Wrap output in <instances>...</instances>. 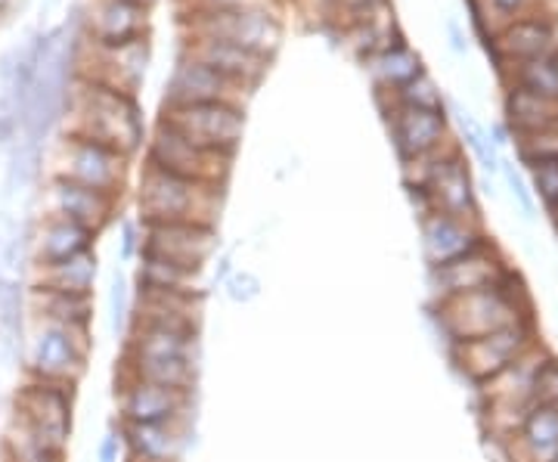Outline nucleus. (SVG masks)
I'll list each match as a JSON object with an SVG mask.
<instances>
[{
    "mask_svg": "<svg viewBox=\"0 0 558 462\" xmlns=\"http://www.w3.org/2000/svg\"><path fill=\"white\" fill-rule=\"evenodd\" d=\"M381 112H385L388 134H391L400 161L425 159V156L438 153L450 143L447 109L438 112V109H416V106L388 102V106H381Z\"/></svg>",
    "mask_w": 558,
    "mask_h": 462,
    "instance_id": "14",
    "label": "nucleus"
},
{
    "mask_svg": "<svg viewBox=\"0 0 558 462\" xmlns=\"http://www.w3.org/2000/svg\"><path fill=\"white\" fill-rule=\"evenodd\" d=\"M183 53L193 57V60L211 65L215 72H220L223 78L236 81L242 87H258V81L267 75L270 69V60L264 57H255L248 50H242L236 44H227V40L215 38H186L183 44Z\"/></svg>",
    "mask_w": 558,
    "mask_h": 462,
    "instance_id": "24",
    "label": "nucleus"
},
{
    "mask_svg": "<svg viewBox=\"0 0 558 462\" xmlns=\"http://www.w3.org/2000/svg\"><path fill=\"white\" fill-rule=\"evenodd\" d=\"M549 215H553V218H556V221H558V205H556V208H553V211H549Z\"/></svg>",
    "mask_w": 558,
    "mask_h": 462,
    "instance_id": "46",
    "label": "nucleus"
},
{
    "mask_svg": "<svg viewBox=\"0 0 558 462\" xmlns=\"http://www.w3.org/2000/svg\"><path fill=\"white\" fill-rule=\"evenodd\" d=\"M376 97H391V102H400V106H416V109H438V112L447 109V102H444L440 90L435 87V81L428 78L425 72L416 75L413 81H407L398 94H376Z\"/></svg>",
    "mask_w": 558,
    "mask_h": 462,
    "instance_id": "38",
    "label": "nucleus"
},
{
    "mask_svg": "<svg viewBox=\"0 0 558 462\" xmlns=\"http://www.w3.org/2000/svg\"><path fill=\"white\" fill-rule=\"evenodd\" d=\"M497 69L506 87H519L527 94L558 100V50L546 57H534V60L499 62Z\"/></svg>",
    "mask_w": 558,
    "mask_h": 462,
    "instance_id": "31",
    "label": "nucleus"
},
{
    "mask_svg": "<svg viewBox=\"0 0 558 462\" xmlns=\"http://www.w3.org/2000/svg\"><path fill=\"white\" fill-rule=\"evenodd\" d=\"M502 106H506L509 134H527V131H537V127L558 121V100L537 97V94L519 90V87H506Z\"/></svg>",
    "mask_w": 558,
    "mask_h": 462,
    "instance_id": "32",
    "label": "nucleus"
},
{
    "mask_svg": "<svg viewBox=\"0 0 558 462\" xmlns=\"http://www.w3.org/2000/svg\"><path fill=\"white\" fill-rule=\"evenodd\" d=\"M75 394L78 388L57 382H40L22 376V382L13 391L10 416L22 423L40 441L69 453L72 431H75Z\"/></svg>",
    "mask_w": 558,
    "mask_h": 462,
    "instance_id": "7",
    "label": "nucleus"
},
{
    "mask_svg": "<svg viewBox=\"0 0 558 462\" xmlns=\"http://www.w3.org/2000/svg\"><path fill=\"white\" fill-rule=\"evenodd\" d=\"M143 165H153L159 171L178 174V178H186V181L223 186L227 178H230L233 156L208 153V149L190 143L171 124H165L159 119L153 124V131L146 134V143H143Z\"/></svg>",
    "mask_w": 558,
    "mask_h": 462,
    "instance_id": "8",
    "label": "nucleus"
},
{
    "mask_svg": "<svg viewBox=\"0 0 558 462\" xmlns=\"http://www.w3.org/2000/svg\"><path fill=\"white\" fill-rule=\"evenodd\" d=\"M186 38H215L274 62L282 44L277 7H236V10H183Z\"/></svg>",
    "mask_w": 558,
    "mask_h": 462,
    "instance_id": "6",
    "label": "nucleus"
},
{
    "mask_svg": "<svg viewBox=\"0 0 558 462\" xmlns=\"http://www.w3.org/2000/svg\"><path fill=\"white\" fill-rule=\"evenodd\" d=\"M223 295L233 304H252L260 295V280L252 270H230L223 277Z\"/></svg>",
    "mask_w": 558,
    "mask_h": 462,
    "instance_id": "40",
    "label": "nucleus"
},
{
    "mask_svg": "<svg viewBox=\"0 0 558 462\" xmlns=\"http://www.w3.org/2000/svg\"><path fill=\"white\" fill-rule=\"evenodd\" d=\"M248 87H242L236 81L223 78L211 65L193 60L186 53H180L178 65L171 69V78L165 84V102L161 106H193V102H233L245 109L248 100Z\"/></svg>",
    "mask_w": 558,
    "mask_h": 462,
    "instance_id": "16",
    "label": "nucleus"
},
{
    "mask_svg": "<svg viewBox=\"0 0 558 462\" xmlns=\"http://www.w3.org/2000/svg\"><path fill=\"white\" fill-rule=\"evenodd\" d=\"M90 354H94V329L28 323L25 348H22V376L78 388L90 369Z\"/></svg>",
    "mask_w": 558,
    "mask_h": 462,
    "instance_id": "5",
    "label": "nucleus"
},
{
    "mask_svg": "<svg viewBox=\"0 0 558 462\" xmlns=\"http://www.w3.org/2000/svg\"><path fill=\"white\" fill-rule=\"evenodd\" d=\"M487 50H494V60L519 62L546 57L558 50V16L549 10H539L531 16L502 25L494 38L487 40Z\"/></svg>",
    "mask_w": 558,
    "mask_h": 462,
    "instance_id": "19",
    "label": "nucleus"
},
{
    "mask_svg": "<svg viewBox=\"0 0 558 462\" xmlns=\"http://www.w3.org/2000/svg\"><path fill=\"white\" fill-rule=\"evenodd\" d=\"M556 230H558V221H556Z\"/></svg>",
    "mask_w": 558,
    "mask_h": 462,
    "instance_id": "48",
    "label": "nucleus"
},
{
    "mask_svg": "<svg viewBox=\"0 0 558 462\" xmlns=\"http://www.w3.org/2000/svg\"><path fill=\"white\" fill-rule=\"evenodd\" d=\"M366 69L373 75L376 94H398L407 81H413L422 75V60L407 47V40L398 38L395 44H388L385 50H379L376 57L366 60Z\"/></svg>",
    "mask_w": 558,
    "mask_h": 462,
    "instance_id": "30",
    "label": "nucleus"
},
{
    "mask_svg": "<svg viewBox=\"0 0 558 462\" xmlns=\"http://www.w3.org/2000/svg\"><path fill=\"white\" fill-rule=\"evenodd\" d=\"M140 255H156L199 273L211 264L220 242L211 223H140Z\"/></svg>",
    "mask_w": 558,
    "mask_h": 462,
    "instance_id": "13",
    "label": "nucleus"
},
{
    "mask_svg": "<svg viewBox=\"0 0 558 462\" xmlns=\"http://www.w3.org/2000/svg\"><path fill=\"white\" fill-rule=\"evenodd\" d=\"M134 289L178 292V295H205V273L186 270V267L165 262V258H156V255H137Z\"/></svg>",
    "mask_w": 558,
    "mask_h": 462,
    "instance_id": "28",
    "label": "nucleus"
},
{
    "mask_svg": "<svg viewBox=\"0 0 558 462\" xmlns=\"http://www.w3.org/2000/svg\"><path fill=\"white\" fill-rule=\"evenodd\" d=\"M0 462H65V453L40 441L22 423L10 416L7 428L0 431Z\"/></svg>",
    "mask_w": 558,
    "mask_h": 462,
    "instance_id": "33",
    "label": "nucleus"
},
{
    "mask_svg": "<svg viewBox=\"0 0 558 462\" xmlns=\"http://www.w3.org/2000/svg\"><path fill=\"white\" fill-rule=\"evenodd\" d=\"M457 121L459 127H462V137H465V143H469V149L475 153V159H478V165L484 168V171H499L502 168V161H499V149L494 146V141H490V134L481 127L478 121L472 119L465 109H457Z\"/></svg>",
    "mask_w": 558,
    "mask_h": 462,
    "instance_id": "37",
    "label": "nucleus"
},
{
    "mask_svg": "<svg viewBox=\"0 0 558 462\" xmlns=\"http://www.w3.org/2000/svg\"><path fill=\"white\" fill-rule=\"evenodd\" d=\"M165 124L208 153L236 156L245 134V109L233 102H193V106H161Z\"/></svg>",
    "mask_w": 558,
    "mask_h": 462,
    "instance_id": "9",
    "label": "nucleus"
},
{
    "mask_svg": "<svg viewBox=\"0 0 558 462\" xmlns=\"http://www.w3.org/2000/svg\"><path fill=\"white\" fill-rule=\"evenodd\" d=\"M65 109L72 115L69 134L102 143L128 159L137 156L146 143V134H149L137 97L121 94L116 87H106L97 81H72Z\"/></svg>",
    "mask_w": 558,
    "mask_h": 462,
    "instance_id": "1",
    "label": "nucleus"
},
{
    "mask_svg": "<svg viewBox=\"0 0 558 462\" xmlns=\"http://www.w3.org/2000/svg\"><path fill=\"white\" fill-rule=\"evenodd\" d=\"M119 202L121 199H112V196H106L100 190H90V186H81V183L65 181V178L53 174L50 186H47V211L44 215L75 221L100 236L102 230L116 221Z\"/></svg>",
    "mask_w": 558,
    "mask_h": 462,
    "instance_id": "18",
    "label": "nucleus"
},
{
    "mask_svg": "<svg viewBox=\"0 0 558 462\" xmlns=\"http://www.w3.org/2000/svg\"><path fill=\"white\" fill-rule=\"evenodd\" d=\"M186 10H236V7H277V0H183Z\"/></svg>",
    "mask_w": 558,
    "mask_h": 462,
    "instance_id": "44",
    "label": "nucleus"
},
{
    "mask_svg": "<svg viewBox=\"0 0 558 462\" xmlns=\"http://www.w3.org/2000/svg\"><path fill=\"white\" fill-rule=\"evenodd\" d=\"M332 3H336V16L348 25V32L369 22L395 20L391 0H332Z\"/></svg>",
    "mask_w": 558,
    "mask_h": 462,
    "instance_id": "35",
    "label": "nucleus"
},
{
    "mask_svg": "<svg viewBox=\"0 0 558 462\" xmlns=\"http://www.w3.org/2000/svg\"><path fill=\"white\" fill-rule=\"evenodd\" d=\"M94 462H124V443H121V431L116 423L102 431L100 443H97V453H94Z\"/></svg>",
    "mask_w": 558,
    "mask_h": 462,
    "instance_id": "42",
    "label": "nucleus"
},
{
    "mask_svg": "<svg viewBox=\"0 0 558 462\" xmlns=\"http://www.w3.org/2000/svg\"><path fill=\"white\" fill-rule=\"evenodd\" d=\"M418 230H422V255H425L428 270L440 267V264L457 262V258L475 252L478 245L487 242L481 223L462 221V218L440 215V211L418 218Z\"/></svg>",
    "mask_w": 558,
    "mask_h": 462,
    "instance_id": "20",
    "label": "nucleus"
},
{
    "mask_svg": "<svg viewBox=\"0 0 558 462\" xmlns=\"http://www.w3.org/2000/svg\"><path fill=\"white\" fill-rule=\"evenodd\" d=\"M53 174L81 183V186H90V190H100L112 199H121V193L128 186V174H131V159L97 141L65 134Z\"/></svg>",
    "mask_w": 558,
    "mask_h": 462,
    "instance_id": "10",
    "label": "nucleus"
},
{
    "mask_svg": "<svg viewBox=\"0 0 558 462\" xmlns=\"http://www.w3.org/2000/svg\"><path fill=\"white\" fill-rule=\"evenodd\" d=\"M199 361V332L168 326H131L121 339V363Z\"/></svg>",
    "mask_w": 558,
    "mask_h": 462,
    "instance_id": "21",
    "label": "nucleus"
},
{
    "mask_svg": "<svg viewBox=\"0 0 558 462\" xmlns=\"http://www.w3.org/2000/svg\"><path fill=\"white\" fill-rule=\"evenodd\" d=\"M190 425H193V420L119 425L121 443H124V462H180L186 447H190Z\"/></svg>",
    "mask_w": 558,
    "mask_h": 462,
    "instance_id": "22",
    "label": "nucleus"
},
{
    "mask_svg": "<svg viewBox=\"0 0 558 462\" xmlns=\"http://www.w3.org/2000/svg\"><path fill=\"white\" fill-rule=\"evenodd\" d=\"M512 141H515V153L524 165L558 159V121L537 127V131H527V134H512Z\"/></svg>",
    "mask_w": 558,
    "mask_h": 462,
    "instance_id": "36",
    "label": "nucleus"
},
{
    "mask_svg": "<svg viewBox=\"0 0 558 462\" xmlns=\"http://www.w3.org/2000/svg\"><path fill=\"white\" fill-rule=\"evenodd\" d=\"M94 248H97L94 230H87L75 221H65V218L44 215V221L32 230V270L78 258V255L94 252Z\"/></svg>",
    "mask_w": 558,
    "mask_h": 462,
    "instance_id": "23",
    "label": "nucleus"
},
{
    "mask_svg": "<svg viewBox=\"0 0 558 462\" xmlns=\"http://www.w3.org/2000/svg\"><path fill=\"white\" fill-rule=\"evenodd\" d=\"M553 462H558V453H556V460H553Z\"/></svg>",
    "mask_w": 558,
    "mask_h": 462,
    "instance_id": "47",
    "label": "nucleus"
},
{
    "mask_svg": "<svg viewBox=\"0 0 558 462\" xmlns=\"http://www.w3.org/2000/svg\"><path fill=\"white\" fill-rule=\"evenodd\" d=\"M499 443L512 462H553L558 453V406H534L519 431Z\"/></svg>",
    "mask_w": 558,
    "mask_h": 462,
    "instance_id": "27",
    "label": "nucleus"
},
{
    "mask_svg": "<svg viewBox=\"0 0 558 462\" xmlns=\"http://www.w3.org/2000/svg\"><path fill=\"white\" fill-rule=\"evenodd\" d=\"M97 280H100V255H97V248H94V252H84L78 258H69V262L53 264V267L32 270L28 285H44V289H60V292L94 295Z\"/></svg>",
    "mask_w": 558,
    "mask_h": 462,
    "instance_id": "29",
    "label": "nucleus"
},
{
    "mask_svg": "<svg viewBox=\"0 0 558 462\" xmlns=\"http://www.w3.org/2000/svg\"><path fill=\"white\" fill-rule=\"evenodd\" d=\"M537 339V323H515V326H506L499 332L490 336H481L472 342L450 344V354L453 363L459 366V373L465 379H472L475 385H484L487 379H494L497 373H502L509 363H515L521 354H527Z\"/></svg>",
    "mask_w": 558,
    "mask_h": 462,
    "instance_id": "11",
    "label": "nucleus"
},
{
    "mask_svg": "<svg viewBox=\"0 0 558 462\" xmlns=\"http://www.w3.org/2000/svg\"><path fill=\"white\" fill-rule=\"evenodd\" d=\"M72 62H75V53H72V38L65 28H57L40 38L38 65L22 102L20 119H16V137H13L16 149H28L38 156L44 153L47 134L62 119L65 102H69Z\"/></svg>",
    "mask_w": 558,
    "mask_h": 462,
    "instance_id": "2",
    "label": "nucleus"
},
{
    "mask_svg": "<svg viewBox=\"0 0 558 462\" xmlns=\"http://www.w3.org/2000/svg\"><path fill=\"white\" fill-rule=\"evenodd\" d=\"M435 317H438L444 339L450 344H462L499 332L506 326L534 320V304H531V295H527L521 277L512 270L509 277H502L494 285L438 302Z\"/></svg>",
    "mask_w": 558,
    "mask_h": 462,
    "instance_id": "3",
    "label": "nucleus"
},
{
    "mask_svg": "<svg viewBox=\"0 0 558 462\" xmlns=\"http://www.w3.org/2000/svg\"><path fill=\"white\" fill-rule=\"evenodd\" d=\"M131 314H134V289H131L128 273L121 267H116L112 282H109V329H112L116 342H121L128 336Z\"/></svg>",
    "mask_w": 558,
    "mask_h": 462,
    "instance_id": "34",
    "label": "nucleus"
},
{
    "mask_svg": "<svg viewBox=\"0 0 558 462\" xmlns=\"http://www.w3.org/2000/svg\"><path fill=\"white\" fill-rule=\"evenodd\" d=\"M534 401L537 406H558V357L549 354L546 363L539 366L537 379H534Z\"/></svg>",
    "mask_w": 558,
    "mask_h": 462,
    "instance_id": "41",
    "label": "nucleus"
},
{
    "mask_svg": "<svg viewBox=\"0 0 558 462\" xmlns=\"http://www.w3.org/2000/svg\"><path fill=\"white\" fill-rule=\"evenodd\" d=\"M531 171V183H534V193H537L543 205L553 211L558 205V159H546V161H534L527 165Z\"/></svg>",
    "mask_w": 558,
    "mask_h": 462,
    "instance_id": "39",
    "label": "nucleus"
},
{
    "mask_svg": "<svg viewBox=\"0 0 558 462\" xmlns=\"http://www.w3.org/2000/svg\"><path fill=\"white\" fill-rule=\"evenodd\" d=\"M223 186L186 181L159 171L153 165L140 168L137 211L140 223H211L218 227Z\"/></svg>",
    "mask_w": 558,
    "mask_h": 462,
    "instance_id": "4",
    "label": "nucleus"
},
{
    "mask_svg": "<svg viewBox=\"0 0 558 462\" xmlns=\"http://www.w3.org/2000/svg\"><path fill=\"white\" fill-rule=\"evenodd\" d=\"M90 65L78 72V78L97 81L106 87H116L121 94L137 97L146 78V65H149V40H131V44H97L90 40Z\"/></svg>",
    "mask_w": 558,
    "mask_h": 462,
    "instance_id": "17",
    "label": "nucleus"
},
{
    "mask_svg": "<svg viewBox=\"0 0 558 462\" xmlns=\"http://www.w3.org/2000/svg\"><path fill=\"white\" fill-rule=\"evenodd\" d=\"M193 394L196 391H178L131 376H116V423L153 425L193 420Z\"/></svg>",
    "mask_w": 558,
    "mask_h": 462,
    "instance_id": "12",
    "label": "nucleus"
},
{
    "mask_svg": "<svg viewBox=\"0 0 558 462\" xmlns=\"http://www.w3.org/2000/svg\"><path fill=\"white\" fill-rule=\"evenodd\" d=\"M149 38V0H100L90 16V40L131 44Z\"/></svg>",
    "mask_w": 558,
    "mask_h": 462,
    "instance_id": "26",
    "label": "nucleus"
},
{
    "mask_svg": "<svg viewBox=\"0 0 558 462\" xmlns=\"http://www.w3.org/2000/svg\"><path fill=\"white\" fill-rule=\"evenodd\" d=\"M506 171V181H509V190H512V196L519 199L521 211H524V221H534V196H531V190L524 186V181H521V174L515 171V168H502Z\"/></svg>",
    "mask_w": 558,
    "mask_h": 462,
    "instance_id": "43",
    "label": "nucleus"
},
{
    "mask_svg": "<svg viewBox=\"0 0 558 462\" xmlns=\"http://www.w3.org/2000/svg\"><path fill=\"white\" fill-rule=\"evenodd\" d=\"M509 273H512V267L502 262L497 245L487 240L475 252L462 255L457 262L432 267L428 270V285H432V299L438 304L447 302V299H457V295H465V292L484 289V285H494Z\"/></svg>",
    "mask_w": 558,
    "mask_h": 462,
    "instance_id": "15",
    "label": "nucleus"
},
{
    "mask_svg": "<svg viewBox=\"0 0 558 462\" xmlns=\"http://www.w3.org/2000/svg\"><path fill=\"white\" fill-rule=\"evenodd\" d=\"M140 240H143V230H140V221H124V242H121V264L137 262Z\"/></svg>",
    "mask_w": 558,
    "mask_h": 462,
    "instance_id": "45",
    "label": "nucleus"
},
{
    "mask_svg": "<svg viewBox=\"0 0 558 462\" xmlns=\"http://www.w3.org/2000/svg\"><path fill=\"white\" fill-rule=\"evenodd\" d=\"M25 314H28V323H57V326H69V329H94L97 302H94V295L25 285Z\"/></svg>",
    "mask_w": 558,
    "mask_h": 462,
    "instance_id": "25",
    "label": "nucleus"
}]
</instances>
